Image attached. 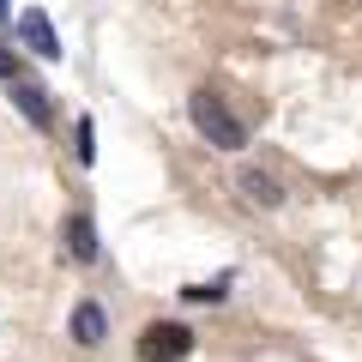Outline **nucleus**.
<instances>
[{
    "label": "nucleus",
    "instance_id": "obj_1",
    "mask_svg": "<svg viewBox=\"0 0 362 362\" xmlns=\"http://www.w3.org/2000/svg\"><path fill=\"white\" fill-rule=\"evenodd\" d=\"M187 121H194L199 139L218 145V151H242V145H247V127L235 121V109L223 103L218 90H194V97H187Z\"/></svg>",
    "mask_w": 362,
    "mask_h": 362
},
{
    "label": "nucleus",
    "instance_id": "obj_2",
    "mask_svg": "<svg viewBox=\"0 0 362 362\" xmlns=\"http://www.w3.org/2000/svg\"><path fill=\"white\" fill-rule=\"evenodd\" d=\"M187 356H194V326L151 320L139 332V362H187Z\"/></svg>",
    "mask_w": 362,
    "mask_h": 362
},
{
    "label": "nucleus",
    "instance_id": "obj_3",
    "mask_svg": "<svg viewBox=\"0 0 362 362\" xmlns=\"http://www.w3.org/2000/svg\"><path fill=\"white\" fill-rule=\"evenodd\" d=\"M13 109L30 121V127H49V121H54L49 90H42V85H30V78H13Z\"/></svg>",
    "mask_w": 362,
    "mask_h": 362
},
{
    "label": "nucleus",
    "instance_id": "obj_4",
    "mask_svg": "<svg viewBox=\"0 0 362 362\" xmlns=\"http://www.w3.org/2000/svg\"><path fill=\"white\" fill-rule=\"evenodd\" d=\"M18 37H25L30 54H42V61H61V37H54V25L42 13H25L18 18Z\"/></svg>",
    "mask_w": 362,
    "mask_h": 362
},
{
    "label": "nucleus",
    "instance_id": "obj_5",
    "mask_svg": "<svg viewBox=\"0 0 362 362\" xmlns=\"http://www.w3.org/2000/svg\"><path fill=\"white\" fill-rule=\"evenodd\" d=\"M103 338H109V314L97 308V302H78V308H73V344L97 350Z\"/></svg>",
    "mask_w": 362,
    "mask_h": 362
},
{
    "label": "nucleus",
    "instance_id": "obj_6",
    "mask_svg": "<svg viewBox=\"0 0 362 362\" xmlns=\"http://www.w3.org/2000/svg\"><path fill=\"white\" fill-rule=\"evenodd\" d=\"M235 187H242V194L254 199L259 211H278V206H284V187H278L266 169H242V175H235Z\"/></svg>",
    "mask_w": 362,
    "mask_h": 362
},
{
    "label": "nucleus",
    "instance_id": "obj_7",
    "mask_svg": "<svg viewBox=\"0 0 362 362\" xmlns=\"http://www.w3.org/2000/svg\"><path fill=\"white\" fill-rule=\"evenodd\" d=\"M66 254H73L78 266H90V259L103 254V247H97V223H90L85 211H73V218H66Z\"/></svg>",
    "mask_w": 362,
    "mask_h": 362
},
{
    "label": "nucleus",
    "instance_id": "obj_8",
    "mask_svg": "<svg viewBox=\"0 0 362 362\" xmlns=\"http://www.w3.org/2000/svg\"><path fill=\"white\" fill-rule=\"evenodd\" d=\"M223 296H230V272L211 278V284H187V290H181V302H223Z\"/></svg>",
    "mask_w": 362,
    "mask_h": 362
},
{
    "label": "nucleus",
    "instance_id": "obj_9",
    "mask_svg": "<svg viewBox=\"0 0 362 362\" xmlns=\"http://www.w3.org/2000/svg\"><path fill=\"white\" fill-rule=\"evenodd\" d=\"M78 163H97V127H90V115H78Z\"/></svg>",
    "mask_w": 362,
    "mask_h": 362
},
{
    "label": "nucleus",
    "instance_id": "obj_10",
    "mask_svg": "<svg viewBox=\"0 0 362 362\" xmlns=\"http://www.w3.org/2000/svg\"><path fill=\"white\" fill-rule=\"evenodd\" d=\"M0 78H6V85L18 78V54H13V49H0Z\"/></svg>",
    "mask_w": 362,
    "mask_h": 362
},
{
    "label": "nucleus",
    "instance_id": "obj_11",
    "mask_svg": "<svg viewBox=\"0 0 362 362\" xmlns=\"http://www.w3.org/2000/svg\"><path fill=\"white\" fill-rule=\"evenodd\" d=\"M6 18H13V0H0V25H6Z\"/></svg>",
    "mask_w": 362,
    "mask_h": 362
}]
</instances>
